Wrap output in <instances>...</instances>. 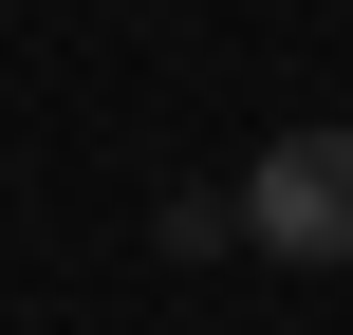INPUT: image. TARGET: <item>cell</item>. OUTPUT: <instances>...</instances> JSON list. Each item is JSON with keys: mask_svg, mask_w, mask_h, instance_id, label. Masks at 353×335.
I'll list each match as a JSON object with an SVG mask.
<instances>
[{"mask_svg": "<svg viewBox=\"0 0 353 335\" xmlns=\"http://www.w3.org/2000/svg\"><path fill=\"white\" fill-rule=\"evenodd\" d=\"M242 242L261 261H353V131H279L242 168Z\"/></svg>", "mask_w": 353, "mask_h": 335, "instance_id": "1", "label": "cell"}]
</instances>
